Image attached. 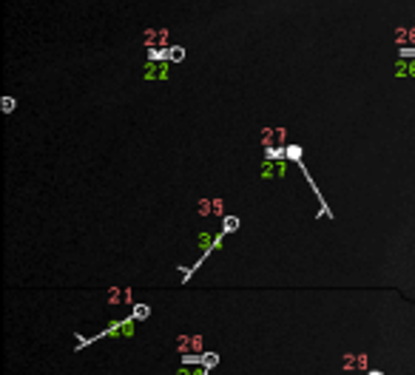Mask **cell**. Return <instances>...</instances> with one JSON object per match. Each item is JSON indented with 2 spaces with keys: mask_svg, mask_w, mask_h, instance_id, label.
Segmentation results:
<instances>
[{
  "mask_svg": "<svg viewBox=\"0 0 415 375\" xmlns=\"http://www.w3.org/2000/svg\"><path fill=\"white\" fill-rule=\"evenodd\" d=\"M344 369L347 372H355V369L364 372V369H367V355H361V352H358V355H355V352L344 355Z\"/></svg>",
  "mask_w": 415,
  "mask_h": 375,
  "instance_id": "cell-1",
  "label": "cell"
},
{
  "mask_svg": "<svg viewBox=\"0 0 415 375\" xmlns=\"http://www.w3.org/2000/svg\"><path fill=\"white\" fill-rule=\"evenodd\" d=\"M179 349H182V352H202V338H199V335H182V338H179Z\"/></svg>",
  "mask_w": 415,
  "mask_h": 375,
  "instance_id": "cell-2",
  "label": "cell"
}]
</instances>
